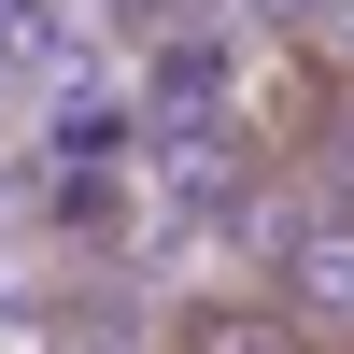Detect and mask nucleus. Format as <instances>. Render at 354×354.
<instances>
[{
    "label": "nucleus",
    "mask_w": 354,
    "mask_h": 354,
    "mask_svg": "<svg viewBox=\"0 0 354 354\" xmlns=\"http://www.w3.org/2000/svg\"><path fill=\"white\" fill-rule=\"evenodd\" d=\"M170 354H312V340L283 326L270 298H198L185 326H170Z\"/></svg>",
    "instance_id": "obj_1"
}]
</instances>
